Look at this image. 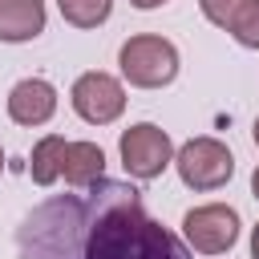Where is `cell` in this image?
<instances>
[{"mask_svg": "<svg viewBox=\"0 0 259 259\" xmlns=\"http://www.w3.org/2000/svg\"><path fill=\"white\" fill-rule=\"evenodd\" d=\"M16 259H194V251L146 210L138 186L97 178L40 202L16 227Z\"/></svg>", "mask_w": 259, "mask_h": 259, "instance_id": "obj_1", "label": "cell"}, {"mask_svg": "<svg viewBox=\"0 0 259 259\" xmlns=\"http://www.w3.org/2000/svg\"><path fill=\"white\" fill-rule=\"evenodd\" d=\"M117 65H121V77L138 89H162L178 77V49L166 40V36H154V32H142V36H130L117 53Z\"/></svg>", "mask_w": 259, "mask_h": 259, "instance_id": "obj_2", "label": "cell"}, {"mask_svg": "<svg viewBox=\"0 0 259 259\" xmlns=\"http://www.w3.org/2000/svg\"><path fill=\"white\" fill-rule=\"evenodd\" d=\"M174 166H178V178L190 190H219L235 174V158L219 138H190L174 154Z\"/></svg>", "mask_w": 259, "mask_h": 259, "instance_id": "obj_3", "label": "cell"}, {"mask_svg": "<svg viewBox=\"0 0 259 259\" xmlns=\"http://www.w3.org/2000/svg\"><path fill=\"white\" fill-rule=\"evenodd\" d=\"M117 150H121V166H125V174L138 178V182L158 178V174L174 162V142H170V134L158 130L154 121H138V125H130V130L121 134Z\"/></svg>", "mask_w": 259, "mask_h": 259, "instance_id": "obj_4", "label": "cell"}, {"mask_svg": "<svg viewBox=\"0 0 259 259\" xmlns=\"http://www.w3.org/2000/svg\"><path fill=\"white\" fill-rule=\"evenodd\" d=\"M182 239L198 255H227L239 243V210L227 206V202L194 206L182 219Z\"/></svg>", "mask_w": 259, "mask_h": 259, "instance_id": "obj_5", "label": "cell"}, {"mask_svg": "<svg viewBox=\"0 0 259 259\" xmlns=\"http://www.w3.org/2000/svg\"><path fill=\"white\" fill-rule=\"evenodd\" d=\"M69 101H73V109H77L89 125H109V121H117L121 109H125V89H121L117 77L93 69V73H81V77L73 81Z\"/></svg>", "mask_w": 259, "mask_h": 259, "instance_id": "obj_6", "label": "cell"}, {"mask_svg": "<svg viewBox=\"0 0 259 259\" xmlns=\"http://www.w3.org/2000/svg\"><path fill=\"white\" fill-rule=\"evenodd\" d=\"M57 113V89L45 77H24L8 93V117L16 125H45Z\"/></svg>", "mask_w": 259, "mask_h": 259, "instance_id": "obj_7", "label": "cell"}, {"mask_svg": "<svg viewBox=\"0 0 259 259\" xmlns=\"http://www.w3.org/2000/svg\"><path fill=\"white\" fill-rule=\"evenodd\" d=\"M61 178L81 190V186H93L97 178H105V154L97 142H65L61 150Z\"/></svg>", "mask_w": 259, "mask_h": 259, "instance_id": "obj_8", "label": "cell"}, {"mask_svg": "<svg viewBox=\"0 0 259 259\" xmlns=\"http://www.w3.org/2000/svg\"><path fill=\"white\" fill-rule=\"evenodd\" d=\"M45 32V4L40 0H0V40L20 45Z\"/></svg>", "mask_w": 259, "mask_h": 259, "instance_id": "obj_9", "label": "cell"}, {"mask_svg": "<svg viewBox=\"0 0 259 259\" xmlns=\"http://www.w3.org/2000/svg\"><path fill=\"white\" fill-rule=\"evenodd\" d=\"M61 150H65V138L61 134H45L32 154H28V178L36 186H53L61 178Z\"/></svg>", "mask_w": 259, "mask_h": 259, "instance_id": "obj_10", "label": "cell"}, {"mask_svg": "<svg viewBox=\"0 0 259 259\" xmlns=\"http://www.w3.org/2000/svg\"><path fill=\"white\" fill-rule=\"evenodd\" d=\"M57 8L73 28H97V24L109 20L113 0H57Z\"/></svg>", "mask_w": 259, "mask_h": 259, "instance_id": "obj_11", "label": "cell"}, {"mask_svg": "<svg viewBox=\"0 0 259 259\" xmlns=\"http://www.w3.org/2000/svg\"><path fill=\"white\" fill-rule=\"evenodd\" d=\"M227 32H231L243 49H259V0H247V4L231 16Z\"/></svg>", "mask_w": 259, "mask_h": 259, "instance_id": "obj_12", "label": "cell"}, {"mask_svg": "<svg viewBox=\"0 0 259 259\" xmlns=\"http://www.w3.org/2000/svg\"><path fill=\"white\" fill-rule=\"evenodd\" d=\"M243 4H247V0H198L202 16H206L210 24H219V28H227V24H231V16H235Z\"/></svg>", "mask_w": 259, "mask_h": 259, "instance_id": "obj_13", "label": "cell"}, {"mask_svg": "<svg viewBox=\"0 0 259 259\" xmlns=\"http://www.w3.org/2000/svg\"><path fill=\"white\" fill-rule=\"evenodd\" d=\"M130 4H134V8H142V12H150V8H162L166 0H130Z\"/></svg>", "mask_w": 259, "mask_h": 259, "instance_id": "obj_14", "label": "cell"}, {"mask_svg": "<svg viewBox=\"0 0 259 259\" xmlns=\"http://www.w3.org/2000/svg\"><path fill=\"white\" fill-rule=\"evenodd\" d=\"M251 259H259V223H255V231H251Z\"/></svg>", "mask_w": 259, "mask_h": 259, "instance_id": "obj_15", "label": "cell"}, {"mask_svg": "<svg viewBox=\"0 0 259 259\" xmlns=\"http://www.w3.org/2000/svg\"><path fill=\"white\" fill-rule=\"evenodd\" d=\"M251 194L259 198V166H255V174H251Z\"/></svg>", "mask_w": 259, "mask_h": 259, "instance_id": "obj_16", "label": "cell"}, {"mask_svg": "<svg viewBox=\"0 0 259 259\" xmlns=\"http://www.w3.org/2000/svg\"><path fill=\"white\" fill-rule=\"evenodd\" d=\"M255 146H259V117H255Z\"/></svg>", "mask_w": 259, "mask_h": 259, "instance_id": "obj_17", "label": "cell"}, {"mask_svg": "<svg viewBox=\"0 0 259 259\" xmlns=\"http://www.w3.org/2000/svg\"><path fill=\"white\" fill-rule=\"evenodd\" d=\"M0 174H4V150H0Z\"/></svg>", "mask_w": 259, "mask_h": 259, "instance_id": "obj_18", "label": "cell"}]
</instances>
